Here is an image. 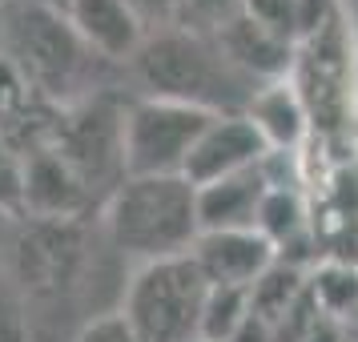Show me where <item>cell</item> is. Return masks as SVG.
I'll list each match as a JSON object with an SVG mask.
<instances>
[{
	"label": "cell",
	"mask_w": 358,
	"mask_h": 342,
	"mask_svg": "<svg viewBox=\"0 0 358 342\" xmlns=\"http://www.w3.org/2000/svg\"><path fill=\"white\" fill-rule=\"evenodd\" d=\"M129 65L145 97L181 101L213 117L245 113L258 93V85L245 81L226 61L213 36L189 33V29H165V33L145 36V45L137 49Z\"/></svg>",
	"instance_id": "1"
},
{
	"label": "cell",
	"mask_w": 358,
	"mask_h": 342,
	"mask_svg": "<svg viewBox=\"0 0 358 342\" xmlns=\"http://www.w3.org/2000/svg\"><path fill=\"white\" fill-rule=\"evenodd\" d=\"M101 226L109 245L137 266L181 258L201 238L197 185L185 178H125L101 206Z\"/></svg>",
	"instance_id": "2"
},
{
	"label": "cell",
	"mask_w": 358,
	"mask_h": 342,
	"mask_svg": "<svg viewBox=\"0 0 358 342\" xmlns=\"http://www.w3.org/2000/svg\"><path fill=\"white\" fill-rule=\"evenodd\" d=\"M210 282L194 254L137 266L121 290V318L137 342H197Z\"/></svg>",
	"instance_id": "3"
},
{
	"label": "cell",
	"mask_w": 358,
	"mask_h": 342,
	"mask_svg": "<svg viewBox=\"0 0 358 342\" xmlns=\"http://www.w3.org/2000/svg\"><path fill=\"white\" fill-rule=\"evenodd\" d=\"M4 57L24 73V81L41 93L73 89L85 61L93 52L73 33L69 17L49 13L33 0L4 4Z\"/></svg>",
	"instance_id": "4"
},
{
	"label": "cell",
	"mask_w": 358,
	"mask_h": 342,
	"mask_svg": "<svg viewBox=\"0 0 358 342\" xmlns=\"http://www.w3.org/2000/svg\"><path fill=\"white\" fill-rule=\"evenodd\" d=\"M213 113L165 97L125 101V178H185Z\"/></svg>",
	"instance_id": "5"
},
{
	"label": "cell",
	"mask_w": 358,
	"mask_h": 342,
	"mask_svg": "<svg viewBox=\"0 0 358 342\" xmlns=\"http://www.w3.org/2000/svg\"><path fill=\"white\" fill-rule=\"evenodd\" d=\"M49 145L73 165L97 206H105L125 181V105L117 97H85L61 113Z\"/></svg>",
	"instance_id": "6"
},
{
	"label": "cell",
	"mask_w": 358,
	"mask_h": 342,
	"mask_svg": "<svg viewBox=\"0 0 358 342\" xmlns=\"http://www.w3.org/2000/svg\"><path fill=\"white\" fill-rule=\"evenodd\" d=\"M97 206L73 165L52 145L24 153V218L29 222H81Z\"/></svg>",
	"instance_id": "7"
},
{
	"label": "cell",
	"mask_w": 358,
	"mask_h": 342,
	"mask_svg": "<svg viewBox=\"0 0 358 342\" xmlns=\"http://www.w3.org/2000/svg\"><path fill=\"white\" fill-rule=\"evenodd\" d=\"M266 141L262 133L254 129V121L245 113L234 117H213L210 129L201 133V141L194 145L189 162H185V181L189 185H213L222 178H234V173H245V169H258L266 162Z\"/></svg>",
	"instance_id": "8"
},
{
	"label": "cell",
	"mask_w": 358,
	"mask_h": 342,
	"mask_svg": "<svg viewBox=\"0 0 358 342\" xmlns=\"http://www.w3.org/2000/svg\"><path fill=\"white\" fill-rule=\"evenodd\" d=\"M197 270L210 286H242L250 290L270 266L278 262V250L258 229H226V234H201L189 250Z\"/></svg>",
	"instance_id": "9"
},
{
	"label": "cell",
	"mask_w": 358,
	"mask_h": 342,
	"mask_svg": "<svg viewBox=\"0 0 358 342\" xmlns=\"http://www.w3.org/2000/svg\"><path fill=\"white\" fill-rule=\"evenodd\" d=\"M81 45L101 61H125L129 65L137 49L145 45V29L133 17L125 0H73L65 13Z\"/></svg>",
	"instance_id": "10"
},
{
	"label": "cell",
	"mask_w": 358,
	"mask_h": 342,
	"mask_svg": "<svg viewBox=\"0 0 358 342\" xmlns=\"http://www.w3.org/2000/svg\"><path fill=\"white\" fill-rule=\"evenodd\" d=\"M213 41L222 45L229 65L254 85L282 81V77L290 73V65H294V41L270 33L266 24H258L254 17H245V13L238 20H229Z\"/></svg>",
	"instance_id": "11"
},
{
	"label": "cell",
	"mask_w": 358,
	"mask_h": 342,
	"mask_svg": "<svg viewBox=\"0 0 358 342\" xmlns=\"http://www.w3.org/2000/svg\"><path fill=\"white\" fill-rule=\"evenodd\" d=\"M270 194V181L258 169H245L197 190V222L201 234H226V229H258L262 201Z\"/></svg>",
	"instance_id": "12"
},
{
	"label": "cell",
	"mask_w": 358,
	"mask_h": 342,
	"mask_svg": "<svg viewBox=\"0 0 358 342\" xmlns=\"http://www.w3.org/2000/svg\"><path fill=\"white\" fill-rule=\"evenodd\" d=\"M245 117L254 121V129L262 133L270 153H290L302 141V133H306V109H302L298 93L286 81L262 85L254 93V101H250Z\"/></svg>",
	"instance_id": "13"
},
{
	"label": "cell",
	"mask_w": 358,
	"mask_h": 342,
	"mask_svg": "<svg viewBox=\"0 0 358 342\" xmlns=\"http://www.w3.org/2000/svg\"><path fill=\"white\" fill-rule=\"evenodd\" d=\"M306 282L310 270L302 266H290V262L278 258L266 274L250 286V302H254V314H262L270 326H278L286 314H290L302 298H306Z\"/></svg>",
	"instance_id": "14"
},
{
	"label": "cell",
	"mask_w": 358,
	"mask_h": 342,
	"mask_svg": "<svg viewBox=\"0 0 358 342\" xmlns=\"http://www.w3.org/2000/svg\"><path fill=\"white\" fill-rule=\"evenodd\" d=\"M310 298H314V306L322 310L326 318L346 322L358 310V266H350L342 258L314 266L310 270Z\"/></svg>",
	"instance_id": "15"
},
{
	"label": "cell",
	"mask_w": 358,
	"mask_h": 342,
	"mask_svg": "<svg viewBox=\"0 0 358 342\" xmlns=\"http://www.w3.org/2000/svg\"><path fill=\"white\" fill-rule=\"evenodd\" d=\"M258 234L274 245L278 254L306 238V206H302V197H298L294 185L270 190V194H266L262 213H258Z\"/></svg>",
	"instance_id": "16"
},
{
	"label": "cell",
	"mask_w": 358,
	"mask_h": 342,
	"mask_svg": "<svg viewBox=\"0 0 358 342\" xmlns=\"http://www.w3.org/2000/svg\"><path fill=\"white\" fill-rule=\"evenodd\" d=\"M250 290L242 286H210V298H206V314H201V339L206 342H229L234 330L250 318Z\"/></svg>",
	"instance_id": "17"
},
{
	"label": "cell",
	"mask_w": 358,
	"mask_h": 342,
	"mask_svg": "<svg viewBox=\"0 0 358 342\" xmlns=\"http://www.w3.org/2000/svg\"><path fill=\"white\" fill-rule=\"evenodd\" d=\"M310 8H314V0H245V17H254L258 24H266L270 33L286 36V41L314 29Z\"/></svg>",
	"instance_id": "18"
},
{
	"label": "cell",
	"mask_w": 358,
	"mask_h": 342,
	"mask_svg": "<svg viewBox=\"0 0 358 342\" xmlns=\"http://www.w3.org/2000/svg\"><path fill=\"white\" fill-rule=\"evenodd\" d=\"M242 13H245V0H181L178 29L217 36L229 20H238Z\"/></svg>",
	"instance_id": "19"
},
{
	"label": "cell",
	"mask_w": 358,
	"mask_h": 342,
	"mask_svg": "<svg viewBox=\"0 0 358 342\" xmlns=\"http://www.w3.org/2000/svg\"><path fill=\"white\" fill-rule=\"evenodd\" d=\"M0 218H24V153L0 133Z\"/></svg>",
	"instance_id": "20"
},
{
	"label": "cell",
	"mask_w": 358,
	"mask_h": 342,
	"mask_svg": "<svg viewBox=\"0 0 358 342\" xmlns=\"http://www.w3.org/2000/svg\"><path fill=\"white\" fill-rule=\"evenodd\" d=\"M125 4L133 8V17L141 20L145 36L178 29V20H181V0H125Z\"/></svg>",
	"instance_id": "21"
},
{
	"label": "cell",
	"mask_w": 358,
	"mask_h": 342,
	"mask_svg": "<svg viewBox=\"0 0 358 342\" xmlns=\"http://www.w3.org/2000/svg\"><path fill=\"white\" fill-rule=\"evenodd\" d=\"M73 342H137V334L129 330V322L121 318V310H109V314H97L77 330Z\"/></svg>",
	"instance_id": "22"
},
{
	"label": "cell",
	"mask_w": 358,
	"mask_h": 342,
	"mask_svg": "<svg viewBox=\"0 0 358 342\" xmlns=\"http://www.w3.org/2000/svg\"><path fill=\"white\" fill-rule=\"evenodd\" d=\"M0 342H33V322L20 298L0 290Z\"/></svg>",
	"instance_id": "23"
},
{
	"label": "cell",
	"mask_w": 358,
	"mask_h": 342,
	"mask_svg": "<svg viewBox=\"0 0 358 342\" xmlns=\"http://www.w3.org/2000/svg\"><path fill=\"white\" fill-rule=\"evenodd\" d=\"M229 342H278V330L266 322L262 314H254V310H250V318L234 330V339H229Z\"/></svg>",
	"instance_id": "24"
},
{
	"label": "cell",
	"mask_w": 358,
	"mask_h": 342,
	"mask_svg": "<svg viewBox=\"0 0 358 342\" xmlns=\"http://www.w3.org/2000/svg\"><path fill=\"white\" fill-rule=\"evenodd\" d=\"M302 342H346V330H342V322H334V318L322 314V318L302 334Z\"/></svg>",
	"instance_id": "25"
},
{
	"label": "cell",
	"mask_w": 358,
	"mask_h": 342,
	"mask_svg": "<svg viewBox=\"0 0 358 342\" xmlns=\"http://www.w3.org/2000/svg\"><path fill=\"white\" fill-rule=\"evenodd\" d=\"M33 4H41V8H49V13H61V17H65L69 8H73V0H33Z\"/></svg>",
	"instance_id": "26"
},
{
	"label": "cell",
	"mask_w": 358,
	"mask_h": 342,
	"mask_svg": "<svg viewBox=\"0 0 358 342\" xmlns=\"http://www.w3.org/2000/svg\"><path fill=\"white\" fill-rule=\"evenodd\" d=\"M342 330H346V342H358V310L346 318V322H342Z\"/></svg>",
	"instance_id": "27"
},
{
	"label": "cell",
	"mask_w": 358,
	"mask_h": 342,
	"mask_svg": "<svg viewBox=\"0 0 358 342\" xmlns=\"http://www.w3.org/2000/svg\"><path fill=\"white\" fill-rule=\"evenodd\" d=\"M0 57H4V8H0Z\"/></svg>",
	"instance_id": "28"
},
{
	"label": "cell",
	"mask_w": 358,
	"mask_h": 342,
	"mask_svg": "<svg viewBox=\"0 0 358 342\" xmlns=\"http://www.w3.org/2000/svg\"><path fill=\"white\" fill-rule=\"evenodd\" d=\"M4 4H13V0H0V8H4Z\"/></svg>",
	"instance_id": "29"
},
{
	"label": "cell",
	"mask_w": 358,
	"mask_h": 342,
	"mask_svg": "<svg viewBox=\"0 0 358 342\" xmlns=\"http://www.w3.org/2000/svg\"><path fill=\"white\" fill-rule=\"evenodd\" d=\"M197 342H206V339H197Z\"/></svg>",
	"instance_id": "30"
}]
</instances>
